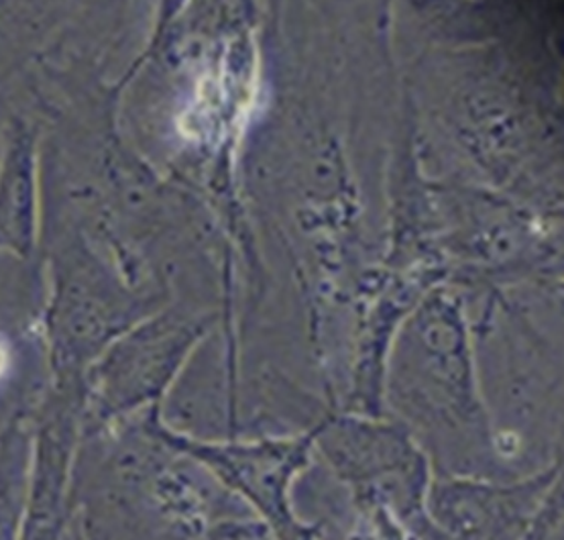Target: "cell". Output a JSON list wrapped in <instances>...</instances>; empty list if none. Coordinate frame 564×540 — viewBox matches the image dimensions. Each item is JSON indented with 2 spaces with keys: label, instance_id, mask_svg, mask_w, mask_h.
Wrapping results in <instances>:
<instances>
[{
  "label": "cell",
  "instance_id": "cell-1",
  "mask_svg": "<svg viewBox=\"0 0 564 540\" xmlns=\"http://www.w3.org/2000/svg\"><path fill=\"white\" fill-rule=\"evenodd\" d=\"M314 434L296 441H261V443H198L177 441L180 453H188L206 465L208 472L223 479L225 486L251 501L273 528L280 540H312L292 512L290 487L297 473L308 463Z\"/></svg>",
  "mask_w": 564,
  "mask_h": 540
},
{
  "label": "cell",
  "instance_id": "cell-2",
  "mask_svg": "<svg viewBox=\"0 0 564 540\" xmlns=\"http://www.w3.org/2000/svg\"><path fill=\"white\" fill-rule=\"evenodd\" d=\"M561 479V469L516 482L448 477L429 487L432 525L455 540H522L538 506Z\"/></svg>",
  "mask_w": 564,
  "mask_h": 540
},
{
  "label": "cell",
  "instance_id": "cell-3",
  "mask_svg": "<svg viewBox=\"0 0 564 540\" xmlns=\"http://www.w3.org/2000/svg\"><path fill=\"white\" fill-rule=\"evenodd\" d=\"M402 357L398 396L414 419L448 429L475 422L465 335L455 321L422 324L408 338Z\"/></svg>",
  "mask_w": 564,
  "mask_h": 540
},
{
  "label": "cell",
  "instance_id": "cell-4",
  "mask_svg": "<svg viewBox=\"0 0 564 540\" xmlns=\"http://www.w3.org/2000/svg\"><path fill=\"white\" fill-rule=\"evenodd\" d=\"M563 508V486L558 479L538 506L522 540H564Z\"/></svg>",
  "mask_w": 564,
  "mask_h": 540
}]
</instances>
